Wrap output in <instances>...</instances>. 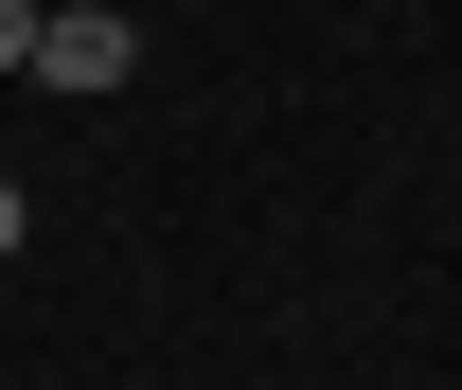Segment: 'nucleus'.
Masks as SVG:
<instances>
[{"label": "nucleus", "mask_w": 462, "mask_h": 390, "mask_svg": "<svg viewBox=\"0 0 462 390\" xmlns=\"http://www.w3.org/2000/svg\"><path fill=\"white\" fill-rule=\"evenodd\" d=\"M125 71H143V18H125V0H36V89L89 107V89H125Z\"/></svg>", "instance_id": "obj_1"}, {"label": "nucleus", "mask_w": 462, "mask_h": 390, "mask_svg": "<svg viewBox=\"0 0 462 390\" xmlns=\"http://www.w3.org/2000/svg\"><path fill=\"white\" fill-rule=\"evenodd\" d=\"M0 71H36V0H0Z\"/></svg>", "instance_id": "obj_2"}, {"label": "nucleus", "mask_w": 462, "mask_h": 390, "mask_svg": "<svg viewBox=\"0 0 462 390\" xmlns=\"http://www.w3.org/2000/svg\"><path fill=\"white\" fill-rule=\"evenodd\" d=\"M0 249H18V177H0Z\"/></svg>", "instance_id": "obj_3"}]
</instances>
